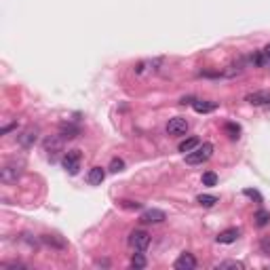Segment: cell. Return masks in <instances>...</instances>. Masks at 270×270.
<instances>
[{
  "instance_id": "cell-2",
  "label": "cell",
  "mask_w": 270,
  "mask_h": 270,
  "mask_svg": "<svg viewBox=\"0 0 270 270\" xmlns=\"http://www.w3.org/2000/svg\"><path fill=\"white\" fill-rule=\"evenodd\" d=\"M21 173H23V160L13 158L0 169V179H2V184H13V182H17Z\"/></svg>"
},
{
  "instance_id": "cell-10",
  "label": "cell",
  "mask_w": 270,
  "mask_h": 270,
  "mask_svg": "<svg viewBox=\"0 0 270 270\" xmlns=\"http://www.w3.org/2000/svg\"><path fill=\"white\" fill-rule=\"evenodd\" d=\"M239 228H226V230H222L220 234L215 236V241L217 243H222V245H230V243H234L236 239H239Z\"/></svg>"
},
{
  "instance_id": "cell-8",
  "label": "cell",
  "mask_w": 270,
  "mask_h": 270,
  "mask_svg": "<svg viewBox=\"0 0 270 270\" xmlns=\"http://www.w3.org/2000/svg\"><path fill=\"white\" fill-rule=\"evenodd\" d=\"M173 268L175 270H194L196 268V258L192 253H182L179 258L175 260V264H173Z\"/></svg>"
},
{
  "instance_id": "cell-19",
  "label": "cell",
  "mask_w": 270,
  "mask_h": 270,
  "mask_svg": "<svg viewBox=\"0 0 270 270\" xmlns=\"http://www.w3.org/2000/svg\"><path fill=\"white\" fill-rule=\"evenodd\" d=\"M146 266H148V260L144 258V251H135V255L131 258V268L141 270V268H146Z\"/></svg>"
},
{
  "instance_id": "cell-27",
  "label": "cell",
  "mask_w": 270,
  "mask_h": 270,
  "mask_svg": "<svg viewBox=\"0 0 270 270\" xmlns=\"http://www.w3.org/2000/svg\"><path fill=\"white\" fill-rule=\"evenodd\" d=\"M260 249H262V253L270 255V236H266V239H262V243H260Z\"/></svg>"
},
{
  "instance_id": "cell-15",
  "label": "cell",
  "mask_w": 270,
  "mask_h": 270,
  "mask_svg": "<svg viewBox=\"0 0 270 270\" xmlns=\"http://www.w3.org/2000/svg\"><path fill=\"white\" fill-rule=\"evenodd\" d=\"M251 61L255 63V66H270V44H268L264 51L255 53V55L251 57Z\"/></svg>"
},
{
  "instance_id": "cell-28",
  "label": "cell",
  "mask_w": 270,
  "mask_h": 270,
  "mask_svg": "<svg viewBox=\"0 0 270 270\" xmlns=\"http://www.w3.org/2000/svg\"><path fill=\"white\" fill-rule=\"evenodd\" d=\"M13 129H17V125H6L4 129H2V135H6V133H11Z\"/></svg>"
},
{
  "instance_id": "cell-20",
  "label": "cell",
  "mask_w": 270,
  "mask_h": 270,
  "mask_svg": "<svg viewBox=\"0 0 270 270\" xmlns=\"http://www.w3.org/2000/svg\"><path fill=\"white\" fill-rule=\"evenodd\" d=\"M196 203L201 205V207H213V205L217 203V196H213V194H201V196H196Z\"/></svg>"
},
{
  "instance_id": "cell-24",
  "label": "cell",
  "mask_w": 270,
  "mask_h": 270,
  "mask_svg": "<svg viewBox=\"0 0 270 270\" xmlns=\"http://www.w3.org/2000/svg\"><path fill=\"white\" fill-rule=\"evenodd\" d=\"M123 169H125V160H123V158H112L110 171H112V173H118V171H123Z\"/></svg>"
},
{
  "instance_id": "cell-16",
  "label": "cell",
  "mask_w": 270,
  "mask_h": 270,
  "mask_svg": "<svg viewBox=\"0 0 270 270\" xmlns=\"http://www.w3.org/2000/svg\"><path fill=\"white\" fill-rule=\"evenodd\" d=\"M61 135H63V139H74V137H78L80 135V127L78 125H72V123H66V125H61Z\"/></svg>"
},
{
  "instance_id": "cell-22",
  "label": "cell",
  "mask_w": 270,
  "mask_h": 270,
  "mask_svg": "<svg viewBox=\"0 0 270 270\" xmlns=\"http://www.w3.org/2000/svg\"><path fill=\"white\" fill-rule=\"evenodd\" d=\"M217 270H224V268H245V264L243 262H236V260H228V262H220V264H215Z\"/></svg>"
},
{
  "instance_id": "cell-9",
  "label": "cell",
  "mask_w": 270,
  "mask_h": 270,
  "mask_svg": "<svg viewBox=\"0 0 270 270\" xmlns=\"http://www.w3.org/2000/svg\"><path fill=\"white\" fill-rule=\"evenodd\" d=\"M36 139H38V129L36 127H30V129H25L21 135L17 137V141L21 144L23 148H32L36 144Z\"/></svg>"
},
{
  "instance_id": "cell-18",
  "label": "cell",
  "mask_w": 270,
  "mask_h": 270,
  "mask_svg": "<svg viewBox=\"0 0 270 270\" xmlns=\"http://www.w3.org/2000/svg\"><path fill=\"white\" fill-rule=\"evenodd\" d=\"M198 144H201V141H198V137H188V139H184L182 144L177 146V150H179V152H184V154H188V152L194 150V148H196Z\"/></svg>"
},
{
  "instance_id": "cell-26",
  "label": "cell",
  "mask_w": 270,
  "mask_h": 270,
  "mask_svg": "<svg viewBox=\"0 0 270 270\" xmlns=\"http://www.w3.org/2000/svg\"><path fill=\"white\" fill-rule=\"evenodd\" d=\"M243 194H245V196H249V198H255V201H258V203H262V194H260L258 190H251V188H247V190H243Z\"/></svg>"
},
{
  "instance_id": "cell-21",
  "label": "cell",
  "mask_w": 270,
  "mask_h": 270,
  "mask_svg": "<svg viewBox=\"0 0 270 270\" xmlns=\"http://www.w3.org/2000/svg\"><path fill=\"white\" fill-rule=\"evenodd\" d=\"M224 131L228 133V137H230V139H239L241 127H239V125H234V123H226V125H224Z\"/></svg>"
},
{
  "instance_id": "cell-5",
  "label": "cell",
  "mask_w": 270,
  "mask_h": 270,
  "mask_svg": "<svg viewBox=\"0 0 270 270\" xmlns=\"http://www.w3.org/2000/svg\"><path fill=\"white\" fill-rule=\"evenodd\" d=\"M80 160H82V154L78 150H70L63 154V158H61V163H63V169H66L70 175H76L80 169Z\"/></svg>"
},
{
  "instance_id": "cell-6",
  "label": "cell",
  "mask_w": 270,
  "mask_h": 270,
  "mask_svg": "<svg viewBox=\"0 0 270 270\" xmlns=\"http://www.w3.org/2000/svg\"><path fill=\"white\" fill-rule=\"evenodd\" d=\"M188 131V120L182 116H173L169 123H167V133L173 135V137H179V135H186Z\"/></svg>"
},
{
  "instance_id": "cell-13",
  "label": "cell",
  "mask_w": 270,
  "mask_h": 270,
  "mask_svg": "<svg viewBox=\"0 0 270 270\" xmlns=\"http://www.w3.org/2000/svg\"><path fill=\"white\" fill-rule=\"evenodd\" d=\"M192 106H194V110H196V112H201V114L213 112L215 108H217L215 101H207V99H194V101H192Z\"/></svg>"
},
{
  "instance_id": "cell-7",
  "label": "cell",
  "mask_w": 270,
  "mask_h": 270,
  "mask_svg": "<svg viewBox=\"0 0 270 270\" xmlns=\"http://www.w3.org/2000/svg\"><path fill=\"white\" fill-rule=\"evenodd\" d=\"M167 220V213L160 209H146L144 213L139 215V222L141 224H160Z\"/></svg>"
},
{
  "instance_id": "cell-23",
  "label": "cell",
  "mask_w": 270,
  "mask_h": 270,
  "mask_svg": "<svg viewBox=\"0 0 270 270\" xmlns=\"http://www.w3.org/2000/svg\"><path fill=\"white\" fill-rule=\"evenodd\" d=\"M215 184H217V175L213 171L203 173V186H209V188H211V186H215Z\"/></svg>"
},
{
  "instance_id": "cell-3",
  "label": "cell",
  "mask_w": 270,
  "mask_h": 270,
  "mask_svg": "<svg viewBox=\"0 0 270 270\" xmlns=\"http://www.w3.org/2000/svg\"><path fill=\"white\" fill-rule=\"evenodd\" d=\"M44 152H47V156L51 160H57L59 156V152H63V135H49L47 139H44Z\"/></svg>"
},
{
  "instance_id": "cell-14",
  "label": "cell",
  "mask_w": 270,
  "mask_h": 270,
  "mask_svg": "<svg viewBox=\"0 0 270 270\" xmlns=\"http://www.w3.org/2000/svg\"><path fill=\"white\" fill-rule=\"evenodd\" d=\"M42 243H44V245H49V247H55V249H66L68 247V243L61 241L57 234H44L42 236Z\"/></svg>"
},
{
  "instance_id": "cell-1",
  "label": "cell",
  "mask_w": 270,
  "mask_h": 270,
  "mask_svg": "<svg viewBox=\"0 0 270 270\" xmlns=\"http://www.w3.org/2000/svg\"><path fill=\"white\" fill-rule=\"evenodd\" d=\"M211 154H213V144L205 141V144H198L194 150L186 154V163L188 165H203L211 158Z\"/></svg>"
},
{
  "instance_id": "cell-4",
  "label": "cell",
  "mask_w": 270,
  "mask_h": 270,
  "mask_svg": "<svg viewBox=\"0 0 270 270\" xmlns=\"http://www.w3.org/2000/svg\"><path fill=\"white\" fill-rule=\"evenodd\" d=\"M129 247L133 251H146L150 247V234L146 230H133L129 234Z\"/></svg>"
},
{
  "instance_id": "cell-17",
  "label": "cell",
  "mask_w": 270,
  "mask_h": 270,
  "mask_svg": "<svg viewBox=\"0 0 270 270\" xmlns=\"http://www.w3.org/2000/svg\"><path fill=\"white\" fill-rule=\"evenodd\" d=\"M253 220H255V226H260V228L268 226V224H270V211H266V209H260V211H255Z\"/></svg>"
},
{
  "instance_id": "cell-11",
  "label": "cell",
  "mask_w": 270,
  "mask_h": 270,
  "mask_svg": "<svg viewBox=\"0 0 270 270\" xmlns=\"http://www.w3.org/2000/svg\"><path fill=\"white\" fill-rule=\"evenodd\" d=\"M247 101L251 106H268L270 104V91H255L247 95Z\"/></svg>"
},
{
  "instance_id": "cell-25",
  "label": "cell",
  "mask_w": 270,
  "mask_h": 270,
  "mask_svg": "<svg viewBox=\"0 0 270 270\" xmlns=\"http://www.w3.org/2000/svg\"><path fill=\"white\" fill-rule=\"evenodd\" d=\"M120 207H123V209H141V203H137V201H120Z\"/></svg>"
},
{
  "instance_id": "cell-12",
  "label": "cell",
  "mask_w": 270,
  "mask_h": 270,
  "mask_svg": "<svg viewBox=\"0 0 270 270\" xmlns=\"http://www.w3.org/2000/svg\"><path fill=\"white\" fill-rule=\"evenodd\" d=\"M104 177H106V171L101 169V167H93V169H89V173H87V182L91 186H99L104 182Z\"/></svg>"
}]
</instances>
